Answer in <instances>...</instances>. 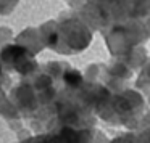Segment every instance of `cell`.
Here are the masks:
<instances>
[{
  "label": "cell",
  "instance_id": "cell-1",
  "mask_svg": "<svg viewBox=\"0 0 150 143\" xmlns=\"http://www.w3.org/2000/svg\"><path fill=\"white\" fill-rule=\"evenodd\" d=\"M24 53V50L21 47H10V48L4 50V58L5 60H11V58H18Z\"/></svg>",
  "mask_w": 150,
  "mask_h": 143
},
{
  "label": "cell",
  "instance_id": "cell-2",
  "mask_svg": "<svg viewBox=\"0 0 150 143\" xmlns=\"http://www.w3.org/2000/svg\"><path fill=\"white\" fill-rule=\"evenodd\" d=\"M65 81L68 85H78L79 82H81V76H79V72L76 71H69L65 74Z\"/></svg>",
  "mask_w": 150,
  "mask_h": 143
}]
</instances>
